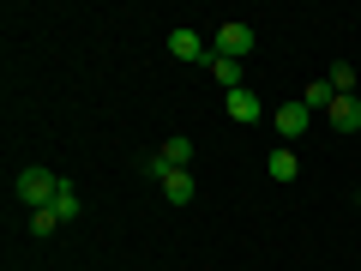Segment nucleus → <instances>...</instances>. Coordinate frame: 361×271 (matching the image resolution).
Wrapping results in <instances>:
<instances>
[{"label": "nucleus", "mask_w": 361, "mask_h": 271, "mask_svg": "<svg viewBox=\"0 0 361 271\" xmlns=\"http://www.w3.org/2000/svg\"><path fill=\"white\" fill-rule=\"evenodd\" d=\"M13 193H18V205H25V211H42L54 193H61V175H54L49 163H25V169H18V181H13Z\"/></svg>", "instance_id": "f257e3e1"}, {"label": "nucleus", "mask_w": 361, "mask_h": 271, "mask_svg": "<svg viewBox=\"0 0 361 271\" xmlns=\"http://www.w3.org/2000/svg\"><path fill=\"white\" fill-rule=\"evenodd\" d=\"M211 54H229V61H247V54H253V25H241V18L217 25V37H211Z\"/></svg>", "instance_id": "f03ea898"}, {"label": "nucleus", "mask_w": 361, "mask_h": 271, "mask_svg": "<svg viewBox=\"0 0 361 271\" xmlns=\"http://www.w3.org/2000/svg\"><path fill=\"white\" fill-rule=\"evenodd\" d=\"M307 121H313V109L301 103V97H295V103H283L277 115H271V127H277V145H295L301 133H307Z\"/></svg>", "instance_id": "7ed1b4c3"}, {"label": "nucleus", "mask_w": 361, "mask_h": 271, "mask_svg": "<svg viewBox=\"0 0 361 271\" xmlns=\"http://www.w3.org/2000/svg\"><path fill=\"white\" fill-rule=\"evenodd\" d=\"M223 109H229V121H241V127H253V121H265V103H259V90H229L223 97Z\"/></svg>", "instance_id": "20e7f679"}, {"label": "nucleus", "mask_w": 361, "mask_h": 271, "mask_svg": "<svg viewBox=\"0 0 361 271\" xmlns=\"http://www.w3.org/2000/svg\"><path fill=\"white\" fill-rule=\"evenodd\" d=\"M169 54H175V61H211L205 37H199V30H187V25H175V30H169Z\"/></svg>", "instance_id": "39448f33"}, {"label": "nucleus", "mask_w": 361, "mask_h": 271, "mask_svg": "<svg viewBox=\"0 0 361 271\" xmlns=\"http://www.w3.org/2000/svg\"><path fill=\"white\" fill-rule=\"evenodd\" d=\"M163 199H169V205H193V199H199V181H193V169H175V175L163 181Z\"/></svg>", "instance_id": "423d86ee"}, {"label": "nucleus", "mask_w": 361, "mask_h": 271, "mask_svg": "<svg viewBox=\"0 0 361 271\" xmlns=\"http://www.w3.org/2000/svg\"><path fill=\"white\" fill-rule=\"evenodd\" d=\"M211 78H217L223 85V97H229V90H241V73H247V61H229V54H211Z\"/></svg>", "instance_id": "0eeeda50"}, {"label": "nucleus", "mask_w": 361, "mask_h": 271, "mask_svg": "<svg viewBox=\"0 0 361 271\" xmlns=\"http://www.w3.org/2000/svg\"><path fill=\"white\" fill-rule=\"evenodd\" d=\"M265 169H271V181H295V175H301V157H295V145H277V151L265 157Z\"/></svg>", "instance_id": "6e6552de"}, {"label": "nucleus", "mask_w": 361, "mask_h": 271, "mask_svg": "<svg viewBox=\"0 0 361 271\" xmlns=\"http://www.w3.org/2000/svg\"><path fill=\"white\" fill-rule=\"evenodd\" d=\"M157 163H163V169H187V163H193V139H187V133H175V139H163V151H157Z\"/></svg>", "instance_id": "1a4fd4ad"}, {"label": "nucleus", "mask_w": 361, "mask_h": 271, "mask_svg": "<svg viewBox=\"0 0 361 271\" xmlns=\"http://www.w3.org/2000/svg\"><path fill=\"white\" fill-rule=\"evenodd\" d=\"M331 127L337 133H361V103H355V97H337V103H331Z\"/></svg>", "instance_id": "9d476101"}, {"label": "nucleus", "mask_w": 361, "mask_h": 271, "mask_svg": "<svg viewBox=\"0 0 361 271\" xmlns=\"http://www.w3.org/2000/svg\"><path fill=\"white\" fill-rule=\"evenodd\" d=\"M301 103H307L313 115H331V103H337V90H331V78H313V85L301 90Z\"/></svg>", "instance_id": "9b49d317"}, {"label": "nucleus", "mask_w": 361, "mask_h": 271, "mask_svg": "<svg viewBox=\"0 0 361 271\" xmlns=\"http://www.w3.org/2000/svg\"><path fill=\"white\" fill-rule=\"evenodd\" d=\"M49 211H54V217H61V223H73L78 211H85V205H78V187H73V181H61V193L49 199Z\"/></svg>", "instance_id": "f8f14e48"}, {"label": "nucleus", "mask_w": 361, "mask_h": 271, "mask_svg": "<svg viewBox=\"0 0 361 271\" xmlns=\"http://www.w3.org/2000/svg\"><path fill=\"white\" fill-rule=\"evenodd\" d=\"M325 78H331V90H337V97H355V66H349V61H337Z\"/></svg>", "instance_id": "ddd939ff"}, {"label": "nucleus", "mask_w": 361, "mask_h": 271, "mask_svg": "<svg viewBox=\"0 0 361 271\" xmlns=\"http://www.w3.org/2000/svg\"><path fill=\"white\" fill-rule=\"evenodd\" d=\"M54 229H61V217H54L49 205H42V211H30V235H54Z\"/></svg>", "instance_id": "4468645a"}]
</instances>
